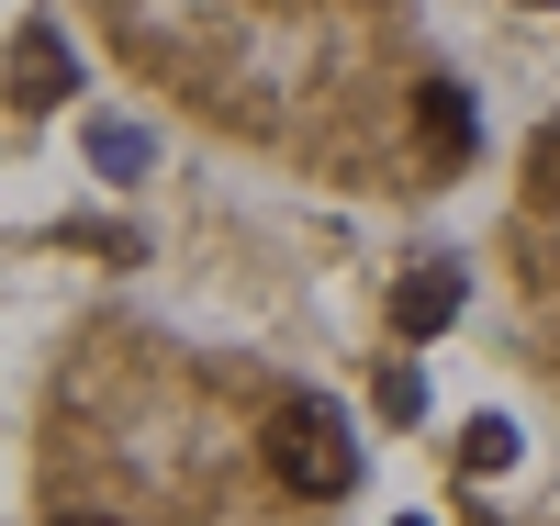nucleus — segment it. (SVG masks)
Instances as JSON below:
<instances>
[{"label": "nucleus", "instance_id": "1", "mask_svg": "<svg viewBox=\"0 0 560 526\" xmlns=\"http://www.w3.org/2000/svg\"><path fill=\"white\" fill-rule=\"evenodd\" d=\"M269 470H280L292 493H314V504L359 493V437H348V414H325V404H280V414H269Z\"/></svg>", "mask_w": 560, "mask_h": 526}, {"label": "nucleus", "instance_id": "2", "mask_svg": "<svg viewBox=\"0 0 560 526\" xmlns=\"http://www.w3.org/2000/svg\"><path fill=\"white\" fill-rule=\"evenodd\" d=\"M68 90H79V57H68V34L23 23V45H12V102H23V113H45V102H68Z\"/></svg>", "mask_w": 560, "mask_h": 526}, {"label": "nucleus", "instance_id": "3", "mask_svg": "<svg viewBox=\"0 0 560 526\" xmlns=\"http://www.w3.org/2000/svg\"><path fill=\"white\" fill-rule=\"evenodd\" d=\"M415 124H427V157H438V168L471 157V102H459V79H427V90H415Z\"/></svg>", "mask_w": 560, "mask_h": 526}, {"label": "nucleus", "instance_id": "4", "mask_svg": "<svg viewBox=\"0 0 560 526\" xmlns=\"http://www.w3.org/2000/svg\"><path fill=\"white\" fill-rule=\"evenodd\" d=\"M448 314H459V269H448V258H427V269L393 292V325H404V337H438Z\"/></svg>", "mask_w": 560, "mask_h": 526}, {"label": "nucleus", "instance_id": "5", "mask_svg": "<svg viewBox=\"0 0 560 526\" xmlns=\"http://www.w3.org/2000/svg\"><path fill=\"white\" fill-rule=\"evenodd\" d=\"M90 157H102V179H135L147 168V135L135 124H90Z\"/></svg>", "mask_w": 560, "mask_h": 526}, {"label": "nucleus", "instance_id": "6", "mask_svg": "<svg viewBox=\"0 0 560 526\" xmlns=\"http://www.w3.org/2000/svg\"><path fill=\"white\" fill-rule=\"evenodd\" d=\"M459 459H471V470H504V459H516V425H504V414H482L471 437H459Z\"/></svg>", "mask_w": 560, "mask_h": 526}, {"label": "nucleus", "instance_id": "7", "mask_svg": "<svg viewBox=\"0 0 560 526\" xmlns=\"http://www.w3.org/2000/svg\"><path fill=\"white\" fill-rule=\"evenodd\" d=\"M382 414H393V425H415V414H427V381H415V370H404V359H393V370H382Z\"/></svg>", "mask_w": 560, "mask_h": 526}, {"label": "nucleus", "instance_id": "8", "mask_svg": "<svg viewBox=\"0 0 560 526\" xmlns=\"http://www.w3.org/2000/svg\"><path fill=\"white\" fill-rule=\"evenodd\" d=\"M527 168H538V190H549V202H560V124H549L538 147H527Z\"/></svg>", "mask_w": 560, "mask_h": 526}, {"label": "nucleus", "instance_id": "9", "mask_svg": "<svg viewBox=\"0 0 560 526\" xmlns=\"http://www.w3.org/2000/svg\"><path fill=\"white\" fill-rule=\"evenodd\" d=\"M57 526H113V515H57Z\"/></svg>", "mask_w": 560, "mask_h": 526}, {"label": "nucleus", "instance_id": "10", "mask_svg": "<svg viewBox=\"0 0 560 526\" xmlns=\"http://www.w3.org/2000/svg\"><path fill=\"white\" fill-rule=\"evenodd\" d=\"M404 526H427V515H404Z\"/></svg>", "mask_w": 560, "mask_h": 526}]
</instances>
